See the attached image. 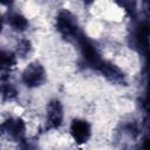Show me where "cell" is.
<instances>
[{"instance_id": "obj_1", "label": "cell", "mask_w": 150, "mask_h": 150, "mask_svg": "<svg viewBox=\"0 0 150 150\" xmlns=\"http://www.w3.org/2000/svg\"><path fill=\"white\" fill-rule=\"evenodd\" d=\"M16 79L23 93L33 95L47 88L50 80V73L46 62L34 56L19 67Z\"/></svg>"}, {"instance_id": "obj_2", "label": "cell", "mask_w": 150, "mask_h": 150, "mask_svg": "<svg viewBox=\"0 0 150 150\" xmlns=\"http://www.w3.org/2000/svg\"><path fill=\"white\" fill-rule=\"evenodd\" d=\"M42 134H60L68 121V108L64 100L54 94L49 95L40 105Z\"/></svg>"}, {"instance_id": "obj_3", "label": "cell", "mask_w": 150, "mask_h": 150, "mask_svg": "<svg viewBox=\"0 0 150 150\" xmlns=\"http://www.w3.org/2000/svg\"><path fill=\"white\" fill-rule=\"evenodd\" d=\"M64 130L68 142L75 146H84L94 141L95 125L93 120L88 115H84V112L69 116Z\"/></svg>"}, {"instance_id": "obj_4", "label": "cell", "mask_w": 150, "mask_h": 150, "mask_svg": "<svg viewBox=\"0 0 150 150\" xmlns=\"http://www.w3.org/2000/svg\"><path fill=\"white\" fill-rule=\"evenodd\" d=\"M20 64L21 62L15 52L11 47L0 43V74L16 73Z\"/></svg>"}, {"instance_id": "obj_5", "label": "cell", "mask_w": 150, "mask_h": 150, "mask_svg": "<svg viewBox=\"0 0 150 150\" xmlns=\"http://www.w3.org/2000/svg\"><path fill=\"white\" fill-rule=\"evenodd\" d=\"M77 5V7H80L81 9H83L84 14H87V12L90 9V7L96 2V0H74Z\"/></svg>"}, {"instance_id": "obj_6", "label": "cell", "mask_w": 150, "mask_h": 150, "mask_svg": "<svg viewBox=\"0 0 150 150\" xmlns=\"http://www.w3.org/2000/svg\"><path fill=\"white\" fill-rule=\"evenodd\" d=\"M6 32V19H5V9L0 6V39Z\"/></svg>"}]
</instances>
